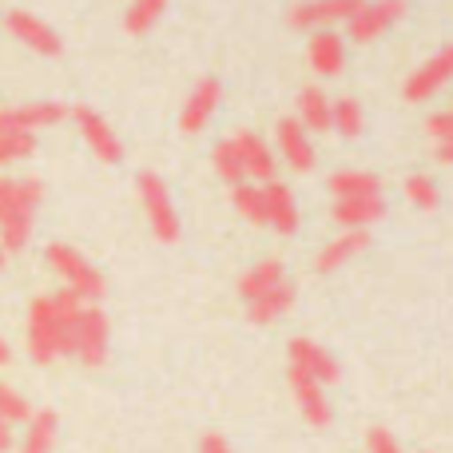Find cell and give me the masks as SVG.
Wrapping results in <instances>:
<instances>
[{
    "mask_svg": "<svg viewBox=\"0 0 453 453\" xmlns=\"http://www.w3.org/2000/svg\"><path fill=\"white\" fill-rule=\"evenodd\" d=\"M36 156V135L28 132H0V167L16 164V159Z\"/></svg>",
    "mask_w": 453,
    "mask_h": 453,
    "instance_id": "f546056e",
    "label": "cell"
},
{
    "mask_svg": "<svg viewBox=\"0 0 453 453\" xmlns=\"http://www.w3.org/2000/svg\"><path fill=\"white\" fill-rule=\"evenodd\" d=\"M8 362H12V350H8V342L0 338V366H8Z\"/></svg>",
    "mask_w": 453,
    "mask_h": 453,
    "instance_id": "74e56055",
    "label": "cell"
},
{
    "mask_svg": "<svg viewBox=\"0 0 453 453\" xmlns=\"http://www.w3.org/2000/svg\"><path fill=\"white\" fill-rule=\"evenodd\" d=\"M370 453H402L390 430H370Z\"/></svg>",
    "mask_w": 453,
    "mask_h": 453,
    "instance_id": "836d02e7",
    "label": "cell"
},
{
    "mask_svg": "<svg viewBox=\"0 0 453 453\" xmlns=\"http://www.w3.org/2000/svg\"><path fill=\"white\" fill-rule=\"evenodd\" d=\"M287 378H290V394H295L298 414H303L306 422L314 426V430L330 426V402H326V394H322V382H319V378H311L306 370H298V366H290Z\"/></svg>",
    "mask_w": 453,
    "mask_h": 453,
    "instance_id": "8fae6325",
    "label": "cell"
},
{
    "mask_svg": "<svg viewBox=\"0 0 453 453\" xmlns=\"http://www.w3.org/2000/svg\"><path fill=\"white\" fill-rule=\"evenodd\" d=\"M28 354L36 366H52L64 354V334H60L52 295L32 298V306H28Z\"/></svg>",
    "mask_w": 453,
    "mask_h": 453,
    "instance_id": "3957f363",
    "label": "cell"
},
{
    "mask_svg": "<svg viewBox=\"0 0 453 453\" xmlns=\"http://www.w3.org/2000/svg\"><path fill=\"white\" fill-rule=\"evenodd\" d=\"M44 255H48V266H52V271L64 279V287L76 290L84 303H100V298H104V290H108V287H104V274L96 271V266L88 263L76 247H68V242H52Z\"/></svg>",
    "mask_w": 453,
    "mask_h": 453,
    "instance_id": "7a4b0ae2",
    "label": "cell"
},
{
    "mask_svg": "<svg viewBox=\"0 0 453 453\" xmlns=\"http://www.w3.org/2000/svg\"><path fill=\"white\" fill-rule=\"evenodd\" d=\"M330 191H334V199H370L382 196V180L370 172H334L330 175Z\"/></svg>",
    "mask_w": 453,
    "mask_h": 453,
    "instance_id": "cb8c5ba5",
    "label": "cell"
},
{
    "mask_svg": "<svg viewBox=\"0 0 453 453\" xmlns=\"http://www.w3.org/2000/svg\"><path fill=\"white\" fill-rule=\"evenodd\" d=\"M263 196V211H266V226H274L279 234H295L298 231V203H295V191L287 183L271 180L266 188H258Z\"/></svg>",
    "mask_w": 453,
    "mask_h": 453,
    "instance_id": "5bb4252c",
    "label": "cell"
},
{
    "mask_svg": "<svg viewBox=\"0 0 453 453\" xmlns=\"http://www.w3.org/2000/svg\"><path fill=\"white\" fill-rule=\"evenodd\" d=\"M72 119H76L80 135H84V143L92 148L96 159H104V164H119V159H124V143L116 140L111 124L100 116V111H92V108H72Z\"/></svg>",
    "mask_w": 453,
    "mask_h": 453,
    "instance_id": "9c48e42d",
    "label": "cell"
},
{
    "mask_svg": "<svg viewBox=\"0 0 453 453\" xmlns=\"http://www.w3.org/2000/svg\"><path fill=\"white\" fill-rule=\"evenodd\" d=\"M386 215L382 196H370V199H334V223L342 231H366L370 223H378Z\"/></svg>",
    "mask_w": 453,
    "mask_h": 453,
    "instance_id": "d6986e66",
    "label": "cell"
},
{
    "mask_svg": "<svg viewBox=\"0 0 453 453\" xmlns=\"http://www.w3.org/2000/svg\"><path fill=\"white\" fill-rule=\"evenodd\" d=\"M306 56H311V68L319 72V76H338V72H342V64H346V44H342V36H338V32L322 28V32H314Z\"/></svg>",
    "mask_w": 453,
    "mask_h": 453,
    "instance_id": "ffe728a7",
    "label": "cell"
},
{
    "mask_svg": "<svg viewBox=\"0 0 453 453\" xmlns=\"http://www.w3.org/2000/svg\"><path fill=\"white\" fill-rule=\"evenodd\" d=\"M4 263H8V250H4V247H0V271H4Z\"/></svg>",
    "mask_w": 453,
    "mask_h": 453,
    "instance_id": "f35d334b",
    "label": "cell"
},
{
    "mask_svg": "<svg viewBox=\"0 0 453 453\" xmlns=\"http://www.w3.org/2000/svg\"><path fill=\"white\" fill-rule=\"evenodd\" d=\"M406 199L414 207H422V211H434V207H438V183L426 180V175H410L406 180Z\"/></svg>",
    "mask_w": 453,
    "mask_h": 453,
    "instance_id": "4dcf8cb0",
    "label": "cell"
},
{
    "mask_svg": "<svg viewBox=\"0 0 453 453\" xmlns=\"http://www.w3.org/2000/svg\"><path fill=\"white\" fill-rule=\"evenodd\" d=\"M211 164H215V175H219V180L226 183V188H234V183H247V172H242V159H239V151H234L231 135L215 143V151H211Z\"/></svg>",
    "mask_w": 453,
    "mask_h": 453,
    "instance_id": "484cf974",
    "label": "cell"
},
{
    "mask_svg": "<svg viewBox=\"0 0 453 453\" xmlns=\"http://www.w3.org/2000/svg\"><path fill=\"white\" fill-rule=\"evenodd\" d=\"M290 306H295V287H290V282H279L274 290L250 298V303H247V319L255 322V326H271V322H279Z\"/></svg>",
    "mask_w": 453,
    "mask_h": 453,
    "instance_id": "7402d4cb",
    "label": "cell"
},
{
    "mask_svg": "<svg viewBox=\"0 0 453 453\" xmlns=\"http://www.w3.org/2000/svg\"><path fill=\"white\" fill-rule=\"evenodd\" d=\"M4 28L12 32L20 44H28L32 52H40V56H60V36H56V28H48L40 16H32V12H24V8H16V12H8L4 16Z\"/></svg>",
    "mask_w": 453,
    "mask_h": 453,
    "instance_id": "7c38bea8",
    "label": "cell"
},
{
    "mask_svg": "<svg viewBox=\"0 0 453 453\" xmlns=\"http://www.w3.org/2000/svg\"><path fill=\"white\" fill-rule=\"evenodd\" d=\"M219 100H223V84L219 80H203V84L191 92V100L183 104V116H180V127L188 135H196V132H203L207 127V119L215 116V108H219Z\"/></svg>",
    "mask_w": 453,
    "mask_h": 453,
    "instance_id": "2e32d148",
    "label": "cell"
},
{
    "mask_svg": "<svg viewBox=\"0 0 453 453\" xmlns=\"http://www.w3.org/2000/svg\"><path fill=\"white\" fill-rule=\"evenodd\" d=\"M135 188H140L143 215H148L156 239L159 242H175L180 239V215H175V203H172V196H167V183L159 180L156 172H140Z\"/></svg>",
    "mask_w": 453,
    "mask_h": 453,
    "instance_id": "277c9868",
    "label": "cell"
},
{
    "mask_svg": "<svg viewBox=\"0 0 453 453\" xmlns=\"http://www.w3.org/2000/svg\"><path fill=\"white\" fill-rule=\"evenodd\" d=\"M366 247H370V231H342L338 239H330L326 247L319 250L314 266H319V274H330V271H338L342 263H350L354 255H362Z\"/></svg>",
    "mask_w": 453,
    "mask_h": 453,
    "instance_id": "ac0fdd59",
    "label": "cell"
},
{
    "mask_svg": "<svg viewBox=\"0 0 453 453\" xmlns=\"http://www.w3.org/2000/svg\"><path fill=\"white\" fill-rule=\"evenodd\" d=\"M438 159H441V164H449V167H453V143H438Z\"/></svg>",
    "mask_w": 453,
    "mask_h": 453,
    "instance_id": "8d00e7d4",
    "label": "cell"
},
{
    "mask_svg": "<svg viewBox=\"0 0 453 453\" xmlns=\"http://www.w3.org/2000/svg\"><path fill=\"white\" fill-rule=\"evenodd\" d=\"M231 203H234V211H239L247 223L266 226V211H263V196H258V188L234 183V188H231Z\"/></svg>",
    "mask_w": 453,
    "mask_h": 453,
    "instance_id": "f1b7e54d",
    "label": "cell"
},
{
    "mask_svg": "<svg viewBox=\"0 0 453 453\" xmlns=\"http://www.w3.org/2000/svg\"><path fill=\"white\" fill-rule=\"evenodd\" d=\"M0 418H4L8 426L28 422V418H32V406L12 390V386H4V382H0Z\"/></svg>",
    "mask_w": 453,
    "mask_h": 453,
    "instance_id": "1f68e13d",
    "label": "cell"
},
{
    "mask_svg": "<svg viewBox=\"0 0 453 453\" xmlns=\"http://www.w3.org/2000/svg\"><path fill=\"white\" fill-rule=\"evenodd\" d=\"M72 358H80L84 366H104L108 362V314L100 306H84L76 330H72Z\"/></svg>",
    "mask_w": 453,
    "mask_h": 453,
    "instance_id": "5b68a950",
    "label": "cell"
},
{
    "mask_svg": "<svg viewBox=\"0 0 453 453\" xmlns=\"http://www.w3.org/2000/svg\"><path fill=\"white\" fill-rule=\"evenodd\" d=\"M40 199H44L40 180H0V247L4 250L28 247Z\"/></svg>",
    "mask_w": 453,
    "mask_h": 453,
    "instance_id": "6da1fadb",
    "label": "cell"
},
{
    "mask_svg": "<svg viewBox=\"0 0 453 453\" xmlns=\"http://www.w3.org/2000/svg\"><path fill=\"white\" fill-rule=\"evenodd\" d=\"M362 124H366V116H362L358 100H338L330 104V127H334L338 135H346V140H354V135H362Z\"/></svg>",
    "mask_w": 453,
    "mask_h": 453,
    "instance_id": "4316f807",
    "label": "cell"
},
{
    "mask_svg": "<svg viewBox=\"0 0 453 453\" xmlns=\"http://www.w3.org/2000/svg\"><path fill=\"white\" fill-rule=\"evenodd\" d=\"M298 124L306 132H330V96L322 88H303L298 92Z\"/></svg>",
    "mask_w": 453,
    "mask_h": 453,
    "instance_id": "603a6c76",
    "label": "cell"
},
{
    "mask_svg": "<svg viewBox=\"0 0 453 453\" xmlns=\"http://www.w3.org/2000/svg\"><path fill=\"white\" fill-rule=\"evenodd\" d=\"M56 446V414L52 410H36L28 418V434L20 441V453H52Z\"/></svg>",
    "mask_w": 453,
    "mask_h": 453,
    "instance_id": "d4e9b609",
    "label": "cell"
},
{
    "mask_svg": "<svg viewBox=\"0 0 453 453\" xmlns=\"http://www.w3.org/2000/svg\"><path fill=\"white\" fill-rule=\"evenodd\" d=\"M231 143H234V151H239V159H242V172L250 175V180H258V183H271L274 180V156H271V143L263 140V135H255V132H239V135H231Z\"/></svg>",
    "mask_w": 453,
    "mask_h": 453,
    "instance_id": "9a60e30c",
    "label": "cell"
},
{
    "mask_svg": "<svg viewBox=\"0 0 453 453\" xmlns=\"http://www.w3.org/2000/svg\"><path fill=\"white\" fill-rule=\"evenodd\" d=\"M426 135L438 143H453V111H438L426 119Z\"/></svg>",
    "mask_w": 453,
    "mask_h": 453,
    "instance_id": "d6a6232c",
    "label": "cell"
},
{
    "mask_svg": "<svg viewBox=\"0 0 453 453\" xmlns=\"http://www.w3.org/2000/svg\"><path fill=\"white\" fill-rule=\"evenodd\" d=\"M290 366L306 370V374L319 378L322 386H330V382L342 378V366L334 362V354H330L326 346L311 342V338H295V342H290Z\"/></svg>",
    "mask_w": 453,
    "mask_h": 453,
    "instance_id": "4fadbf2b",
    "label": "cell"
},
{
    "mask_svg": "<svg viewBox=\"0 0 453 453\" xmlns=\"http://www.w3.org/2000/svg\"><path fill=\"white\" fill-rule=\"evenodd\" d=\"M446 84H453V44H446L441 52H434L430 60L406 80V100L426 104V100H434Z\"/></svg>",
    "mask_w": 453,
    "mask_h": 453,
    "instance_id": "52a82bcc",
    "label": "cell"
},
{
    "mask_svg": "<svg viewBox=\"0 0 453 453\" xmlns=\"http://www.w3.org/2000/svg\"><path fill=\"white\" fill-rule=\"evenodd\" d=\"M279 282H287V266H282V258H258L250 271H242L239 279V298L242 303H250V298L266 295V290H274Z\"/></svg>",
    "mask_w": 453,
    "mask_h": 453,
    "instance_id": "44dd1931",
    "label": "cell"
},
{
    "mask_svg": "<svg viewBox=\"0 0 453 453\" xmlns=\"http://www.w3.org/2000/svg\"><path fill=\"white\" fill-rule=\"evenodd\" d=\"M8 449H12V426L0 418V453H8Z\"/></svg>",
    "mask_w": 453,
    "mask_h": 453,
    "instance_id": "d590c367",
    "label": "cell"
},
{
    "mask_svg": "<svg viewBox=\"0 0 453 453\" xmlns=\"http://www.w3.org/2000/svg\"><path fill=\"white\" fill-rule=\"evenodd\" d=\"M164 8H167V0H132V8H127V16H124V28L132 32V36H143L148 28H156Z\"/></svg>",
    "mask_w": 453,
    "mask_h": 453,
    "instance_id": "83f0119b",
    "label": "cell"
},
{
    "mask_svg": "<svg viewBox=\"0 0 453 453\" xmlns=\"http://www.w3.org/2000/svg\"><path fill=\"white\" fill-rule=\"evenodd\" d=\"M199 453H231V446H226L223 434H207V438L199 441Z\"/></svg>",
    "mask_w": 453,
    "mask_h": 453,
    "instance_id": "e575fe53",
    "label": "cell"
},
{
    "mask_svg": "<svg viewBox=\"0 0 453 453\" xmlns=\"http://www.w3.org/2000/svg\"><path fill=\"white\" fill-rule=\"evenodd\" d=\"M279 151L295 172H311L314 167V148H311V132L298 124L295 116L279 119Z\"/></svg>",
    "mask_w": 453,
    "mask_h": 453,
    "instance_id": "e0dca14e",
    "label": "cell"
},
{
    "mask_svg": "<svg viewBox=\"0 0 453 453\" xmlns=\"http://www.w3.org/2000/svg\"><path fill=\"white\" fill-rule=\"evenodd\" d=\"M64 119V104L56 100H36L20 104V108H0V132H28L36 135L40 127H52Z\"/></svg>",
    "mask_w": 453,
    "mask_h": 453,
    "instance_id": "30bf717a",
    "label": "cell"
},
{
    "mask_svg": "<svg viewBox=\"0 0 453 453\" xmlns=\"http://www.w3.org/2000/svg\"><path fill=\"white\" fill-rule=\"evenodd\" d=\"M366 0H298L287 12L290 28H330V24L350 20Z\"/></svg>",
    "mask_w": 453,
    "mask_h": 453,
    "instance_id": "ba28073f",
    "label": "cell"
},
{
    "mask_svg": "<svg viewBox=\"0 0 453 453\" xmlns=\"http://www.w3.org/2000/svg\"><path fill=\"white\" fill-rule=\"evenodd\" d=\"M402 16H406V0H366V4L346 20L350 24V40L370 44V40H378L386 28H394Z\"/></svg>",
    "mask_w": 453,
    "mask_h": 453,
    "instance_id": "8992f818",
    "label": "cell"
}]
</instances>
